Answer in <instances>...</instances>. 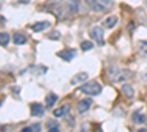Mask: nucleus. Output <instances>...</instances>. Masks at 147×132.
Returning <instances> with one entry per match:
<instances>
[{"instance_id": "obj_24", "label": "nucleus", "mask_w": 147, "mask_h": 132, "mask_svg": "<svg viewBox=\"0 0 147 132\" xmlns=\"http://www.w3.org/2000/svg\"><path fill=\"white\" fill-rule=\"evenodd\" d=\"M31 128H32V131H35V132L40 131V125H34V126H31Z\"/></svg>"}, {"instance_id": "obj_16", "label": "nucleus", "mask_w": 147, "mask_h": 132, "mask_svg": "<svg viewBox=\"0 0 147 132\" xmlns=\"http://www.w3.org/2000/svg\"><path fill=\"white\" fill-rule=\"evenodd\" d=\"M116 22H118V16H109V18L105 21V27H106V28H113Z\"/></svg>"}, {"instance_id": "obj_12", "label": "nucleus", "mask_w": 147, "mask_h": 132, "mask_svg": "<svg viewBox=\"0 0 147 132\" xmlns=\"http://www.w3.org/2000/svg\"><path fill=\"white\" fill-rule=\"evenodd\" d=\"M12 40H13V43L18 44V46H22V44L27 43V37L24 34H21V32H15L13 37H12Z\"/></svg>"}, {"instance_id": "obj_7", "label": "nucleus", "mask_w": 147, "mask_h": 132, "mask_svg": "<svg viewBox=\"0 0 147 132\" xmlns=\"http://www.w3.org/2000/svg\"><path fill=\"white\" fill-rule=\"evenodd\" d=\"M90 106H91V100H90V98H84V100H81V101L78 103L77 110H78L80 113H85V112L90 109Z\"/></svg>"}, {"instance_id": "obj_29", "label": "nucleus", "mask_w": 147, "mask_h": 132, "mask_svg": "<svg viewBox=\"0 0 147 132\" xmlns=\"http://www.w3.org/2000/svg\"><path fill=\"white\" fill-rule=\"evenodd\" d=\"M0 6H2V5H0Z\"/></svg>"}, {"instance_id": "obj_15", "label": "nucleus", "mask_w": 147, "mask_h": 132, "mask_svg": "<svg viewBox=\"0 0 147 132\" xmlns=\"http://www.w3.org/2000/svg\"><path fill=\"white\" fill-rule=\"evenodd\" d=\"M56 101H57V95L53 94V92H52V94H49L47 97H46V107H52Z\"/></svg>"}, {"instance_id": "obj_26", "label": "nucleus", "mask_w": 147, "mask_h": 132, "mask_svg": "<svg viewBox=\"0 0 147 132\" xmlns=\"http://www.w3.org/2000/svg\"><path fill=\"white\" fill-rule=\"evenodd\" d=\"M2 22H5V18H3V16H0V23H2Z\"/></svg>"}, {"instance_id": "obj_25", "label": "nucleus", "mask_w": 147, "mask_h": 132, "mask_svg": "<svg viewBox=\"0 0 147 132\" xmlns=\"http://www.w3.org/2000/svg\"><path fill=\"white\" fill-rule=\"evenodd\" d=\"M19 3H30V0H18Z\"/></svg>"}, {"instance_id": "obj_23", "label": "nucleus", "mask_w": 147, "mask_h": 132, "mask_svg": "<svg viewBox=\"0 0 147 132\" xmlns=\"http://www.w3.org/2000/svg\"><path fill=\"white\" fill-rule=\"evenodd\" d=\"M47 132H59V128H50L47 129Z\"/></svg>"}, {"instance_id": "obj_28", "label": "nucleus", "mask_w": 147, "mask_h": 132, "mask_svg": "<svg viewBox=\"0 0 147 132\" xmlns=\"http://www.w3.org/2000/svg\"><path fill=\"white\" fill-rule=\"evenodd\" d=\"M2 103H3V100H2V98H0V104H2Z\"/></svg>"}, {"instance_id": "obj_14", "label": "nucleus", "mask_w": 147, "mask_h": 132, "mask_svg": "<svg viewBox=\"0 0 147 132\" xmlns=\"http://www.w3.org/2000/svg\"><path fill=\"white\" fill-rule=\"evenodd\" d=\"M121 91L124 92V95H125L127 98H132L134 97V88L131 85H128V84H125V85L121 88Z\"/></svg>"}, {"instance_id": "obj_10", "label": "nucleus", "mask_w": 147, "mask_h": 132, "mask_svg": "<svg viewBox=\"0 0 147 132\" xmlns=\"http://www.w3.org/2000/svg\"><path fill=\"white\" fill-rule=\"evenodd\" d=\"M87 74H85V72H81V74H77L75 76H74L72 79H71V84L72 85H77V84H82L85 79H87Z\"/></svg>"}, {"instance_id": "obj_17", "label": "nucleus", "mask_w": 147, "mask_h": 132, "mask_svg": "<svg viewBox=\"0 0 147 132\" xmlns=\"http://www.w3.org/2000/svg\"><path fill=\"white\" fill-rule=\"evenodd\" d=\"M9 40H10V37L7 32H0V46H7Z\"/></svg>"}, {"instance_id": "obj_21", "label": "nucleus", "mask_w": 147, "mask_h": 132, "mask_svg": "<svg viewBox=\"0 0 147 132\" xmlns=\"http://www.w3.org/2000/svg\"><path fill=\"white\" fill-rule=\"evenodd\" d=\"M49 37H50V38H57V40H59V38H60V34H59V32H52L50 35H49Z\"/></svg>"}, {"instance_id": "obj_3", "label": "nucleus", "mask_w": 147, "mask_h": 132, "mask_svg": "<svg viewBox=\"0 0 147 132\" xmlns=\"http://www.w3.org/2000/svg\"><path fill=\"white\" fill-rule=\"evenodd\" d=\"M88 7L94 12H103L112 6V0H85Z\"/></svg>"}, {"instance_id": "obj_20", "label": "nucleus", "mask_w": 147, "mask_h": 132, "mask_svg": "<svg viewBox=\"0 0 147 132\" xmlns=\"http://www.w3.org/2000/svg\"><path fill=\"white\" fill-rule=\"evenodd\" d=\"M47 128L50 129V128H57V122L56 121H49L47 122Z\"/></svg>"}, {"instance_id": "obj_27", "label": "nucleus", "mask_w": 147, "mask_h": 132, "mask_svg": "<svg viewBox=\"0 0 147 132\" xmlns=\"http://www.w3.org/2000/svg\"><path fill=\"white\" fill-rule=\"evenodd\" d=\"M137 132H147V131H146V129H138Z\"/></svg>"}, {"instance_id": "obj_1", "label": "nucleus", "mask_w": 147, "mask_h": 132, "mask_svg": "<svg viewBox=\"0 0 147 132\" xmlns=\"http://www.w3.org/2000/svg\"><path fill=\"white\" fill-rule=\"evenodd\" d=\"M109 76L110 79H112L113 82H122V81H125L131 76V72L127 70V69H121L118 66H110L109 68Z\"/></svg>"}, {"instance_id": "obj_19", "label": "nucleus", "mask_w": 147, "mask_h": 132, "mask_svg": "<svg viewBox=\"0 0 147 132\" xmlns=\"http://www.w3.org/2000/svg\"><path fill=\"white\" fill-rule=\"evenodd\" d=\"M140 50L143 53H147V41H141L140 43Z\"/></svg>"}, {"instance_id": "obj_18", "label": "nucleus", "mask_w": 147, "mask_h": 132, "mask_svg": "<svg viewBox=\"0 0 147 132\" xmlns=\"http://www.w3.org/2000/svg\"><path fill=\"white\" fill-rule=\"evenodd\" d=\"M93 43L91 41H88V40H85V41H82L81 43V49H82V52H88V50H91L93 49Z\"/></svg>"}, {"instance_id": "obj_9", "label": "nucleus", "mask_w": 147, "mask_h": 132, "mask_svg": "<svg viewBox=\"0 0 147 132\" xmlns=\"http://www.w3.org/2000/svg\"><path fill=\"white\" fill-rule=\"evenodd\" d=\"M69 110H71V106H69V104H63L62 107H59L57 110H55L53 115H55V117H62V116L68 115Z\"/></svg>"}, {"instance_id": "obj_6", "label": "nucleus", "mask_w": 147, "mask_h": 132, "mask_svg": "<svg viewBox=\"0 0 147 132\" xmlns=\"http://www.w3.org/2000/svg\"><path fill=\"white\" fill-rule=\"evenodd\" d=\"M43 115H44V106L40 103H32L31 104V116L41 117Z\"/></svg>"}, {"instance_id": "obj_2", "label": "nucleus", "mask_w": 147, "mask_h": 132, "mask_svg": "<svg viewBox=\"0 0 147 132\" xmlns=\"http://www.w3.org/2000/svg\"><path fill=\"white\" fill-rule=\"evenodd\" d=\"M80 91L88 95H99L102 92V85L97 81H88L85 84H81Z\"/></svg>"}, {"instance_id": "obj_22", "label": "nucleus", "mask_w": 147, "mask_h": 132, "mask_svg": "<svg viewBox=\"0 0 147 132\" xmlns=\"http://www.w3.org/2000/svg\"><path fill=\"white\" fill-rule=\"evenodd\" d=\"M21 132H34V131H32V128H24Z\"/></svg>"}, {"instance_id": "obj_8", "label": "nucleus", "mask_w": 147, "mask_h": 132, "mask_svg": "<svg viewBox=\"0 0 147 132\" xmlns=\"http://www.w3.org/2000/svg\"><path fill=\"white\" fill-rule=\"evenodd\" d=\"M46 28H50V22H47V21L35 22L34 25L31 27V29H32L34 32H40V31H43V29H46Z\"/></svg>"}, {"instance_id": "obj_4", "label": "nucleus", "mask_w": 147, "mask_h": 132, "mask_svg": "<svg viewBox=\"0 0 147 132\" xmlns=\"http://www.w3.org/2000/svg\"><path fill=\"white\" fill-rule=\"evenodd\" d=\"M90 37L99 46H103L105 44V40H103V28H100V27H93L90 29Z\"/></svg>"}, {"instance_id": "obj_5", "label": "nucleus", "mask_w": 147, "mask_h": 132, "mask_svg": "<svg viewBox=\"0 0 147 132\" xmlns=\"http://www.w3.org/2000/svg\"><path fill=\"white\" fill-rule=\"evenodd\" d=\"M75 54H77V52L74 50V49H65V50L57 52V57H60L65 62H71L72 59L75 57Z\"/></svg>"}, {"instance_id": "obj_11", "label": "nucleus", "mask_w": 147, "mask_h": 132, "mask_svg": "<svg viewBox=\"0 0 147 132\" xmlns=\"http://www.w3.org/2000/svg\"><path fill=\"white\" fill-rule=\"evenodd\" d=\"M132 122H134V123H137V125L144 123V122H146V116H144L140 110L134 112V113H132Z\"/></svg>"}, {"instance_id": "obj_13", "label": "nucleus", "mask_w": 147, "mask_h": 132, "mask_svg": "<svg viewBox=\"0 0 147 132\" xmlns=\"http://www.w3.org/2000/svg\"><path fill=\"white\" fill-rule=\"evenodd\" d=\"M68 9L71 13H77L80 9V0H68Z\"/></svg>"}]
</instances>
